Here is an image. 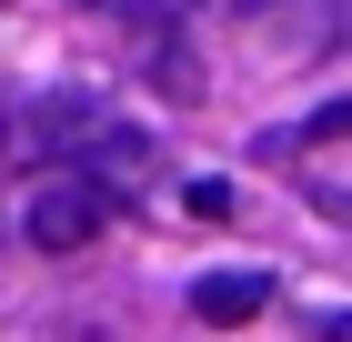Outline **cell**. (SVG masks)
Listing matches in <instances>:
<instances>
[{
  "instance_id": "obj_1",
  "label": "cell",
  "mask_w": 352,
  "mask_h": 342,
  "mask_svg": "<svg viewBox=\"0 0 352 342\" xmlns=\"http://www.w3.org/2000/svg\"><path fill=\"white\" fill-rule=\"evenodd\" d=\"M101 222H111V191L81 171V182H41V191H30L21 242H30V252H81V242H101Z\"/></svg>"
},
{
  "instance_id": "obj_2",
  "label": "cell",
  "mask_w": 352,
  "mask_h": 342,
  "mask_svg": "<svg viewBox=\"0 0 352 342\" xmlns=\"http://www.w3.org/2000/svg\"><path fill=\"white\" fill-rule=\"evenodd\" d=\"M111 21L131 30V61H141V71H151V81H162L171 101H191V91H201V71H191V61H182V30H171L162 10H141V0H121Z\"/></svg>"
},
{
  "instance_id": "obj_3",
  "label": "cell",
  "mask_w": 352,
  "mask_h": 342,
  "mask_svg": "<svg viewBox=\"0 0 352 342\" xmlns=\"http://www.w3.org/2000/svg\"><path fill=\"white\" fill-rule=\"evenodd\" d=\"M272 302V272H201V282H191V312L201 322H252Z\"/></svg>"
},
{
  "instance_id": "obj_4",
  "label": "cell",
  "mask_w": 352,
  "mask_h": 342,
  "mask_svg": "<svg viewBox=\"0 0 352 342\" xmlns=\"http://www.w3.org/2000/svg\"><path fill=\"white\" fill-rule=\"evenodd\" d=\"M302 141H352V101H322L312 121H302Z\"/></svg>"
},
{
  "instance_id": "obj_5",
  "label": "cell",
  "mask_w": 352,
  "mask_h": 342,
  "mask_svg": "<svg viewBox=\"0 0 352 342\" xmlns=\"http://www.w3.org/2000/svg\"><path fill=\"white\" fill-rule=\"evenodd\" d=\"M191 222H232V182H191Z\"/></svg>"
},
{
  "instance_id": "obj_6",
  "label": "cell",
  "mask_w": 352,
  "mask_h": 342,
  "mask_svg": "<svg viewBox=\"0 0 352 342\" xmlns=\"http://www.w3.org/2000/svg\"><path fill=\"white\" fill-rule=\"evenodd\" d=\"M312 342H352V312H312Z\"/></svg>"
},
{
  "instance_id": "obj_7",
  "label": "cell",
  "mask_w": 352,
  "mask_h": 342,
  "mask_svg": "<svg viewBox=\"0 0 352 342\" xmlns=\"http://www.w3.org/2000/svg\"><path fill=\"white\" fill-rule=\"evenodd\" d=\"M0 151H10V121H0Z\"/></svg>"
},
{
  "instance_id": "obj_8",
  "label": "cell",
  "mask_w": 352,
  "mask_h": 342,
  "mask_svg": "<svg viewBox=\"0 0 352 342\" xmlns=\"http://www.w3.org/2000/svg\"><path fill=\"white\" fill-rule=\"evenodd\" d=\"M342 41H352V10H342Z\"/></svg>"
}]
</instances>
